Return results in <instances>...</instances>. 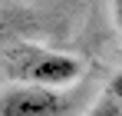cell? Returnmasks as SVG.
I'll use <instances>...</instances> for the list:
<instances>
[{
	"label": "cell",
	"instance_id": "5b68a950",
	"mask_svg": "<svg viewBox=\"0 0 122 116\" xmlns=\"http://www.w3.org/2000/svg\"><path fill=\"white\" fill-rule=\"evenodd\" d=\"M112 13H116V27H119V33H122V0H116V7H112Z\"/></svg>",
	"mask_w": 122,
	"mask_h": 116
},
{
	"label": "cell",
	"instance_id": "277c9868",
	"mask_svg": "<svg viewBox=\"0 0 122 116\" xmlns=\"http://www.w3.org/2000/svg\"><path fill=\"white\" fill-rule=\"evenodd\" d=\"M109 96L116 99V103H122V73H119L116 80H112V93H109Z\"/></svg>",
	"mask_w": 122,
	"mask_h": 116
},
{
	"label": "cell",
	"instance_id": "8992f818",
	"mask_svg": "<svg viewBox=\"0 0 122 116\" xmlns=\"http://www.w3.org/2000/svg\"><path fill=\"white\" fill-rule=\"evenodd\" d=\"M3 33H7V23H3V17H0V43H3Z\"/></svg>",
	"mask_w": 122,
	"mask_h": 116
},
{
	"label": "cell",
	"instance_id": "7a4b0ae2",
	"mask_svg": "<svg viewBox=\"0 0 122 116\" xmlns=\"http://www.w3.org/2000/svg\"><path fill=\"white\" fill-rule=\"evenodd\" d=\"M73 99L46 86H17L0 96V116H66Z\"/></svg>",
	"mask_w": 122,
	"mask_h": 116
},
{
	"label": "cell",
	"instance_id": "3957f363",
	"mask_svg": "<svg viewBox=\"0 0 122 116\" xmlns=\"http://www.w3.org/2000/svg\"><path fill=\"white\" fill-rule=\"evenodd\" d=\"M89 116H122V103H116L112 96H106V99H99L89 110Z\"/></svg>",
	"mask_w": 122,
	"mask_h": 116
},
{
	"label": "cell",
	"instance_id": "6da1fadb",
	"mask_svg": "<svg viewBox=\"0 0 122 116\" xmlns=\"http://www.w3.org/2000/svg\"><path fill=\"white\" fill-rule=\"evenodd\" d=\"M7 76L23 83V86H46V90H63L82 76V63L69 53H56L36 43H17L3 57Z\"/></svg>",
	"mask_w": 122,
	"mask_h": 116
}]
</instances>
